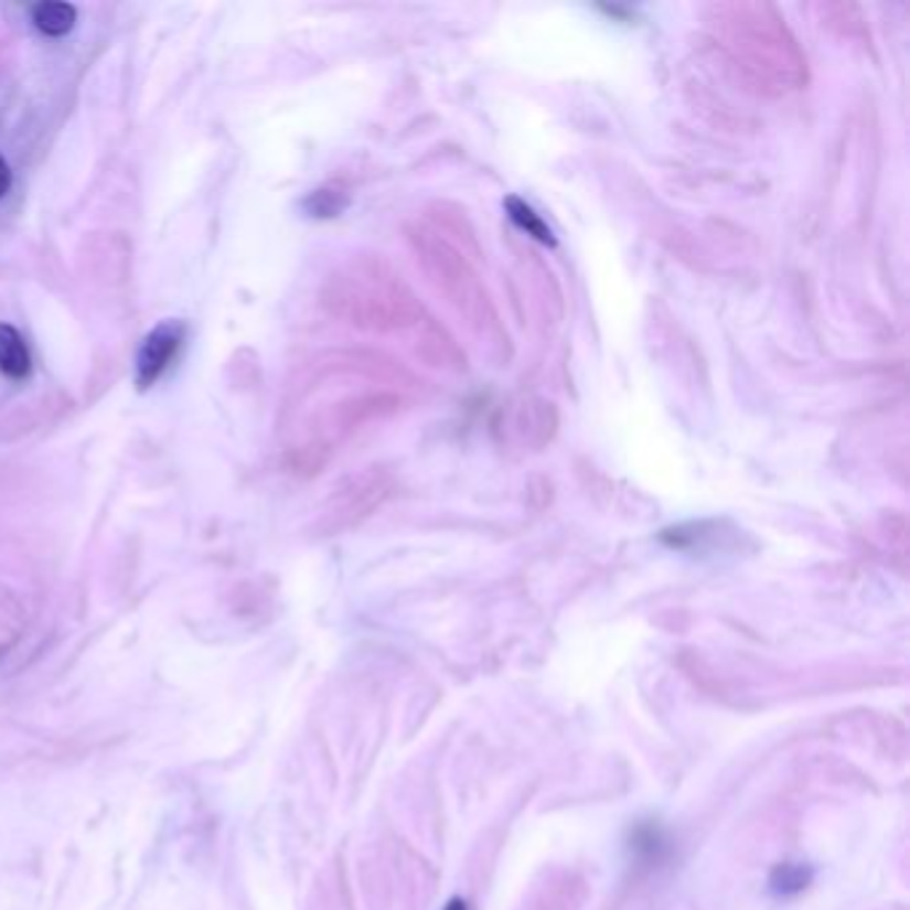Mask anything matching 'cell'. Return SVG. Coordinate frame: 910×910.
Here are the masks:
<instances>
[{
  "label": "cell",
  "instance_id": "3957f363",
  "mask_svg": "<svg viewBox=\"0 0 910 910\" xmlns=\"http://www.w3.org/2000/svg\"><path fill=\"white\" fill-rule=\"evenodd\" d=\"M184 321H163L144 336L142 347L137 353V385L150 387L152 382L163 374V368L171 364L176 347L184 340Z\"/></svg>",
  "mask_w": 910,
  "mask_h": 910
},
{
  "label": "cell",
  "instance_id": "277c9868",
  "mask_svg": "<svg viewBox=\"0 0 910 910\" xmlns=\"http://www.w3.org/2000/svg\"><path fill=\"white\" fill-rule=\"evenodd\" d=\"M0 372L11 379H24L30 374L28 345L9 323H0Z\"/></svg>",
  "mask_w": 910,
  "mask_h": 910
},
{
  "label": "cell",
  "instance_id": "5b68a950",
  "mask_svg": "<svg viewBox=\"0 0 910 910\" xmlns=\"http://www.w3.org/2000/svg\"><path fill=\"white\" fill-rule=\"evenodd\" d=\"M630 852H633L641 863L654 865L665 860L667 852H671V842H667L665 831H662L657 823H644L635 825L633 836H630Z\"/></svg>",
  "mask_w": 910,
  "mask_h": 910
},
{
  "label": "cell",
  "instance_id": "52a82bcc",
  "mask_svg": "<svg viewBox=\"0 0 910 910\" xmlns=\"http://www.w3.org/2000/svg\"><path fill=\"white\" fill-rule=\"evenodd\" d=\"M812 881V874L804 865H780L772 876V889L782 897L799 895Z\"/></svg>",
  "mask_w": 910,
  "mask_h": 910
},
{
  "label": "cell",
  "instance_id": "6da1fadb",
  "mask_svg": "<svg viewBox=\"0 0 910 910\" xmlns=\"http://www.w3.org/2000/svg\"><path fill=\"white\" fill-rule=\"evenodd\" d=\"M710 41L750 86L767 97H785L810 81L806 54L772 3H713L705 11Z\"/></svg>",
  "mask_w": 910,
  "mask_h": 910
},
{
  "label": "cell",
  "instance_id": "ba28073f",
  "mask_svg": "<svg viewBox=\"0 0 910 910\" xmlns=\"http://www.w3.org/2000/svg\"><path fill=\"white\" fill-rule=\"evenodd\" d=\"M9 188H11V169H9V163L0 158V199L9 193Z\"/></svg>",
  "mask_w": 910,
  "mask_h": 910
},
{
  "label": "cell",
  "instance_id": "9c48e42d",
  "mask_svg": "<svg viewBox=\"0 0 910 910\" xmlns=\"http://www.w3.org/2000/svg\"><path fill=\"white\" fill-rule=\"evenodd\" d=\"M443 910H468V902H464L462 897H454V900H449V906Z\"/></svg>",
  "mask_w": 910,
  "mask_h": 910
},
{
  "label": "cell",
  "instance_id": "7a4b0ae2",
  "mask_svg": "<svg viewBox=\"0 0 910 910\" xmlns=\"http://www.w3.org/2000/svg\"><path fill=\"white\" fill-rule=\"evenodd\" d=\"M409 240L417 254V263L422 265L425 276L436 286V291L447 297V302L481 342H486L496 353H505L511 347V336L502 326L492 297L464 251L451 244L447 235L430 231V227L417 225L409 233Z\"/></svg>",
  "mask_w": 910,
  "mask_h": 910
},
{
  "label": "cell",
  "instance_id": "8992f818",
  "mask_svg": "<svg viewBox=\"0 0 910 910\" xmlns=\"http://www.w3.org/2000/svg\"><path fill=\"white\" fill-rule=\"evenodd\" d=\"M78 11L69 3H38L33 9V22L46 35H67L75 28Z\"/></svg>",
  "mask_w": 910,
  "mask_h": 910
}]
</instances>
